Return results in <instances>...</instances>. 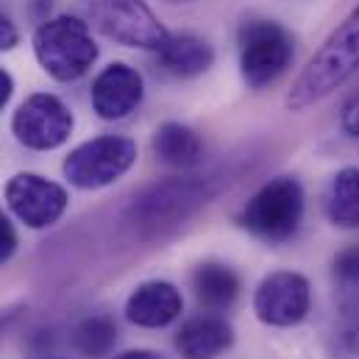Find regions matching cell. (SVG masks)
I'll list each match as a JSON object with an SVG mask.
<instances>
[{
  "mask_svg": "<svg viewBox=\"0 0 359 359\" xmlns=\"http://www.w3.org/2000/svg\"><path fill=\"white\" fill-rule=\"evenodd\" d=\"M359 73V3L348 17L326 36V42L312 53L306 67L298 73L287 92V109L304 111L318 100L340 90L348 79Z\"/></svg>",
  "mask_w": 359,
  "mask_h": 359,
  "instance_id": "1",
  "label": "cell"
},
{
  "mask_svg": "<svg viewBox=\"0 0 359 359\" xmlns=\"http://www.w3.org/2000/svg\"><path fill=\"white\" fill-rule=\"evenodd\" d=\"M34 56L39 67L62 84L84 79L97 59V45L92 39L90 22L73 14L45 20L34 31Z\"/></svg>",
  "mask_w": 359,
  "mask_h": 359,
  "instance_id": "2",
  "label": "cell"
},
{
  "mask_svg": "<svg viewBox=\"0 0 359 359\" xmlns=\"http://www.w3.org/2000/svg\"><path fill=\"white\" fill-rule=\"evenodd\" d=\"M301 217H304V189L290 176H278L262 184L243 209V226L265 243L290 240L298 231Z\"/></svg>",
  "mask_w": 359,
  "mask_h": 359,
  "instance_id": "3",
  "label": "cell"
},
{
  "mask_svg": "<svg viewBox=\"0 0 359 359\" xmlns=\"http://www.w3.org/2000/svg\"><path fill=\"white\" fill-rule=\"evenodd\" d=\"M292 36L270 20H251L240 28V73L251 90L273 84L292 62Z\"/></svg>",
  "mask_w": 359,
  "mask_h": 359,
  "instance_id": "4",
  "label": "cell"
},
{
  "mask_svg": "<svg viewBox=\"0 0 359 359\" xmlns=\"http://www.w3.org/2000/svg\"><path fill=\"white\" fill-rule=\"evenodd\" d=\"M137 162V142L128 137L106 134L70 151L62 170L79 189H100L123 179Z\"/></svg>",
  "mask_w": 359,
  "mask_h": 359,
  "instance_id": "5",
  "label": "cell"
},
{
  "mask_svg": "<svg viewBox=\"0 0 359 359\" xmlns=\"http://www.w3.org/2000/svg\"><path fill=\"white\" fill-rule=\"evenodd\" d=\"M87 17L95 31L126 48L159 50L168 39L165 25L142 0H90Z\"/></svg>",
  "mask_w": 359,
  "mask_h": 359,
  "instance_id": "6",
  "label": "cell"
},
{
  "mask_svg": "<svg viewBox=\"0 0 359 359\" xmlns=\"http://www.w3.org/2000/svg\"><path fill=\"white\" fill-rule=\"evenodd\" d=\"M73 111L56 95L36 92L20 103L11 117V134L20 145L31 151H53L65 145L73 134Z\"/></svg>",
  "mask_w": 359,
  "mask_h": 359,
  "instance_id": "7",
  "label": "cell"
},
{
  "mask_svg": "<svg viewBox=\"0 0 359 359\" xmlns=\"http://www.w3.org/2000/svg\"><path fill=\"white\" fill-rule=\"evenodd\" d=\"M8 209L22 220L28 229H48L53 226L67 209V189L56 181L36 176V173H17L6 184Z\"/></svg>",
  "mask_w": 359,
  "mask_h": 359,
  "instance_id": "8",
  "label": "cell"
},
{
  "mask_svg": "<svg viewBox=\"0 0 359 359\" xmlns=\"http://www.w3.org/2000/svg\"><path fill=\"white\" fill-rule=\"evenodd\" d=\"M312 304L309 281L301 273L278 270L262 278L254 295V312L268 326H295L306 318Z\"/></svg>",
  "mask_w": 359,
  "mask_h": 359,
  "instance_id": "9",
  "label": "cell"
},
{
  "mask_svg": "<svg viewBox=\"0 0 359 359\" xmlns=\"http://www.w3.org/2000/svg\"><path fill=\"white\" fill-rule=\"evenodd\" d=\"M142 76L126 62H111L92 81V109L100 120H123L142 103Z\"/></svg>",
  "mask_w": 359,
  "mask_h": 359,
  "instance_id": "10",
  "label": "cell"
},
{
  "mask_svg": "<svg viewBox=\"0 0 359 359\" xmlns=\"http://www.w3.org/2000/svg\"><path fill=\"white\" fill-rule=\"evenodd\" d=\"M184 309L179 287L170 281H145L126 301V318L142 329L170 326Z\"/></svg>",
  "mask_w": 359,
  "mask_h": 359,
  "instance_id": "11",
  "label": "cell"
},
{
  "mask_svg": "<svg viewBox=\"0 0 359 359\" xmlns=\"http://www.w3.org/2000/svg\"><path fill=\"white\" fill-rule=\"evenodd\" d=\"M234 343V329L217 315H201L187 320L176 334V348L184 359H215Z\"/></svg>",
  "mask_w": 359,
  "mask_h": 359,
  "instance_id": "12",
  "label": "cell"
},
{
  "mask_svg": "<svg viewBox=\"0 0 359 359\" xmlns=\"http://www.w3.org/2000/svg\"><path fill=\"white\" fill-rule=\"evenodd\" d=\"M156 53H159V65L176 79H195L206 73L215 62L212 45L195 34H168V39Z\"/></svg>",
  "mask_w": 359,
  "mask_h": 359,
  "instance_id": "13",
  "label": "cell"
},
{
  "mask_svg": "<svg viewBox=\"0 0 359 359\" xmlns=\"http://www.w3.org/2000/svg\"><path fill=\"white\" fill-rule=\"evenodd\" d=\"M192 290H195V298L206 309L223 312L237 301L240 278H237L234 270L220 265V262H203L192 273Z\"/></svg>",
  "mask_w": 359,
  "mask_h": 359,
  "instance_id": "14",
  "label": "cell"
},
{
  "mask_svg": "<svg viewBox=\"0 0 359 359\" xmlns=\"http://www.w3.org/2000/svg\"><path fill=\"white\" fill-rule=\"evenodd\" d=\"M154 154L170 168H195L203 156L201 137L181 123H162L154 134Z\"/></svg>",
  "mask_w": 359,
  "mask_h": 359,
  "instance_id": "15",
  "label": "cell"
},
{
  "mask_svg": "<svg viewBox=\"0 0 359 359\" xmlns=\"http://www.w3.org/2000/svg\"><path fill=\"white\" fill-rule=\"evenodd\" d=\"M201 201H203V195L192 184H165L142 198V215L148 223L176 220V217H184Z\"/></svg>",
  "mask_w": 359,
  "mask_h": 359,
  "instance_id": "16",
  "label": "cell"
},
{
  "mask_svg": "<svg viewBox=\"0 0 359 359\" xmlns=\"http://www.w3.org/2000/svg\"><path fill=\"white\" fill-rule=\"evenodd\" d=\"M326 215L340 229L359 226V168H343L326 189Z\"/></svg>",
  "mask_w": 359,
  "mask_h": 359,
  "instance_id": "17",
  "label": "cell"
},
{
  "mask_svg": "<svg viewBox=\"0 0 359 359\" xmlns=\"http://www.w3.org/2000/svg\"><path fill=\"white\" fill-rule=\"evenodd\" d=\"M114 340H117V329H114V323H111L109 318H103V315H95V318L81 320L79 329H76V334H73L76 348H79L84 357H92V359L106 357V354L111 351Z\"/></svg>",
  "mask_w": 359,
  "mask_h": 359,
  "instance_id": "18",
  "label": "cell"
},
{
  "mask_svg": "<svg viewBox=\"0 0 359 359\" xmlns=\"http://www.w3.org/2000/svg\"><path fill=\"white\" fill-rule=\"evenodd\" d=\"M14 251H17V231H14L11 220L0 212V265H6Z\"/></svg>",
  "mask_w": 359,
  "mask_h": 359,
  "instance_id": "19",
  "label": "cell"
},
{
  "mask_svg": "<svg viewBox=\"0 0 359 359\" xmlns=\"http://www.w3.org/2000/svg\"><path fill=\"white\" fill-rule=\"evenodd\" d=\"M334 270H337V276L346 278V281H359V248L343 251V254L337 257V262H334Z\"/></svg>",
  "mask_w": 359,
  "mask_h": 359,
  "instance_id": "20",
  "label": "cell"
},
{
  "mask_svg": "<svg viewBox=\"0 0 359 359\" xmlns=\"http://www.w3.org/2000/svg\"><path fill=\"white\" fill-rule=\"evenodd\" d=\"M343 128L351 137H359V92L346 103V109H343Z\"/></svg>",
  "mask_w": 359,
  "mask_h": 359,
  "instance_id": "21",
  "label": "cell"
},
{
  "mask_svg": "<svg viewBox=\"0 0 359 359\" xmlns=\"http://www.w3.org/2000/svg\"><path fill=\"white\" fill-rule=\"evenodd\" d=\"M17 42H20V34H17L14 22L0 14V50H11Z\"/></svg>",
  "mask_w": 359,
  "mask_h": 359,
  "instance_id": "22",
  "label": "cell"
},
{
  "mask_svg": "<svg viewBox=\"0 0 359 359\" xmlns=\"http://www.w3.org/2000/svg\"><path fill=\"white\" fill-rule=\"evenodd\" d=\"M11 92H14V79L8 76V70L0 67V111H3L6 103L11 100Z\"/></svg>",
  "mask_w": 359,
  "mask_h": 359,
  "instance_id": "23",
  "label": "cell"
},
{
  "mask_svg": "<svg viewBox=\"0 0 359 359\" xmlns=\"http://www.w3.org/2000/svg\"><path fill=\"white\" fill-rule=\"evenodd\" d=\"M114 359H162L159 354H154V351H142V348H137V351H126V354H120V357Z\"/></svg>",
  "mask_w": 359,
  "mask_h": 359,
  "instance_id": "24",
  "label": "cell"
},
{
  "mask_svg": "<svg viewBox=\"0 0 359 359\" xmlns=\"http://www.w3.org/2000/svg\"><path fill=\"white\" fill-rule=\"evenodd\" d=\"M6 320H8V315H3V312H0V329L6 326Z\"/></svg>",
  "mask_w": 359,
  "mask_h": 359,
  "instance_id": "25",
  "label": "cell"
}]
</instances>
